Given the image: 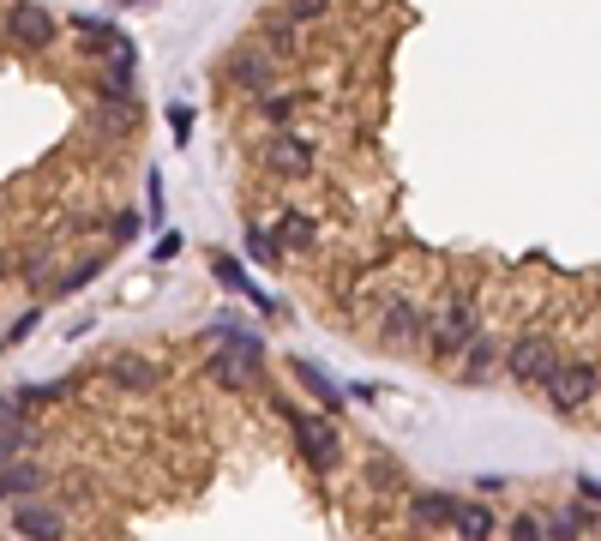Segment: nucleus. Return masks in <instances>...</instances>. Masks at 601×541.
<instances>
[{
    "label": "nucleus",
    "mask_w": 601,
    "mask_h": 541,
    "mask_svg": "<svg viewBox=\"0 0 601 541\" xmlns=\"http://www.w3.org/2000/svg\"><path fill=\"white\" fill-rule=\"evenodd\" d=\"M289 373H296V379H301V385H307V391H313V398H319V403H325V409H331V415H343V391H337V385H331V379H325V373H319V368H313V361H289Z\"/></svg>",
    "instance_id": "nucleus-19"
},
{
    "label": "nucleus",
    "mask_w": 601,
    "mask_h": 541,
    "mask_svg": "<svg viewBox=\"0 0 601 541\" xmlns=\"http://www.w3.org/2000/svg\"><path fill=\"white\" fill-rule=\"evenodd\" d=\"M0 500H7V488H0Z\"/></svg>",
    "instance_id": "nucleus-35"
},
{
    "label": "nucleus",
    "mask_w": 601,
    "mask_h": 541,
    "mask_svg": "<svg viewBox=\"0 0 601 541\" xmlns=\"http://www.w3.org/2000/svg\"><path fill=\"white\" fill-rule=\"evenodd\" d=\"M174 253H181V236H174V229H169V236H157V247H151V259H157V266H169Z\"/></svg>",
    "instance_id": "nucleus-30"
},
{
    "label": "nucleus",
    "mask_w": 601,
    "mask_h": 541,
    "mask_svg": "<svg viewBox=\"0 0 601 541\" xmlns=\"http://www.w3.org/2000/svg\"><path fill=\"white\" fill-rule=\"evenodd\" d=\"M42 481H49V463H24V458H12L7 470H0V488H7V500H37Z\"/></svg>",
    "instance_id": "nucleus-16"
},
{
    "label": "nucleus",
    "mask_w": 601,
    "mask_h": 541,
    "mask_svg": "<svg viewBox=\"0 0 601 541\" xmlns=\"http://www.w3.org/2000/svg\"><path fill=\"white\" fill-rule=\"evenodd\" d=\"M601 391V368L595 361H583V355H560V368H553V379L541 385V398H548L560 415H578L583 403H590Z\"/></svg>",
    "instance_id": "nucleus-3"
},
{
    "label": "nucleus",
    "mask_w": 601,
    "mask_h": 541,
    "mask_svg": "<svg viewBox=\"0 0 601 541\" xmlns=\"http://www.w3.org/2000/svg\"><path fill=\"white\" fill-rule=\"evenodd\" d=\"M139 229H151V223H144L139 211H121V217H114V223H109V236H114V241H133Z\"/></svg>",
    "instance_id": "nucleus-28"
},
{
    "label": "nucleus",
    "mask_w": 601,
    "mask_h": 541,
    "mask_svg": "<svg viewBox=\"0 0 601 541\" xmlns=\"http://www.w3.org/2000/svg\"><path fill=\"white\" fill-rule=\"evenodd\" d=\"M266 49H271V54H296V24H289V19L266 24Z\"/></svg>",
    "instance_id": "nucleus-24"
},
{
    "label": "nucleus",
    "mask_w": 601,
    "mask_h": 541,
    "mask_svg": "<svg viewBox=\"0 0 601 541\" xmlns=\"http://www.w3.org/2000/svg\"><path fill=\"white\" fill-rule=\"evenodd\" d=\"M451 530H458V541H493V530H500V518H493V505H458V523H451Z\"/></svg>",
    "instance_id": "nucleus-18"
},
{
    "label": "nucleus",
    "mask_w": 601,
    "mask_h": 541,
    "mask_svg": "<svg viewBox=\"0 0 601 541\" xmlns=\"http://www.w3.org/2000/svg\"><path fill=\"white\" fill-rule=\"evenodd\" d=\"M0 277H12V253H0Z\"/></svg>",
    "instance_id": "nucleus-33"
},
{
    "label": "nucleus",
    "mask_w": 601,
    "mask_h": 541,
    "mask_svg": "<svg viewBox=\"0 0 601 541\" xmlns=\"http://www.w3.org/2000/svg\"><path fill=\"white\" fill-rule=\"evenodd\" d=\"M97 271H102V259H79V266H72V271L61 277V283H54V295H72V289H84Z\"/></svg>",
    "instance_id": "nucleus-23"
},
{
    "label": "nucleus",
    "mask_w": 601,
    "mask_h": 541,
    "mask_svg": "<svg viewBox=\"0 0 601 541\" xmlns=\"http://www.w3.org/2000/svg\"><path fill=\"white\" fill-rule=\"evenodd\" d=\"M458 505L463 500H451V493H415V500H409V518H415L421 530H451V523H458Z\"/></svg>",
    "instance_id": "nucleus-14"
},
{
    "label": "nucleus",
    "mask_w": 601,
    "mask_h": 541,
    "mask_svg": "<svg viewBox=\"0 0 601 541\" xmlns=\"http://www.w3.org/2000/svg\"><path fill=\"white\" fill-rule=\"evenodd\" d=\"M102 379H109L114 391H157V379H163V368H157L151 355H114L109 368H102Z\"/></svg>",
    "instance_id": "nucleus-10"
},
{
    "label": "nucleus",
    "mask_w": 601,
    "mask_h": 541,
    "mask_svg": "<svg viewBox=\"0 0 601 541\" xmlns=\"http://www.w3.org/2000/svg\"><path fill=\"white\" fill-rule=\"evenodd\" d=\"M331 7H337V0H283V19L289 24H313V19H325Z\"/></svg>",
    "instance_id": "nucleus-22"
},
{
    "label": "nucleus",
    "mask_w": 601,
    "mask_h": 541,
    "mask_svg": "<svg viewBox=\"0 0 601 541\" xmlns=\"http://www.w3.org/2000/svg\"><path fill=\"white\" fill-rule=\"evenodd\" d=\"M511 541H548V530H541V518H535V511L511 518Z\"/></svg>",
    "instance_id": "nucleus-27"
},
{
    "label": "nucleus",
    "mask_w": 601,
    "mask_h": 541,
    "mask_svg": "<svg viewBox=\"0 0 601 541\" xmlns=\"http://www.w3.org/2000/svg\"><path fill=\"white\" fill-rule=\"evenodd\" d=\"M211 271H217V283H223V289H234L241 301H253L259 313H271V307H277V301L266 295V289H259L253 277H247V266H241L234 253H211Z\"/></svg>",
    "instance_id": "nucleus-12"
},
{
    "label": "nucleus",
    "mask_w": 601,
    "mask_h": 541,
    "mask_svg": "<svg viewBox=\"0 0 601 541\" xmlns=\"http://www.w3.org/2000/svg\"><path fill=\"white\" fill-rule=\"evenodd\" d=\"M475 338H481V319H475V301H469V295H451L445 307H433V313L421 319V343H428L439 361L463 355Z\"/></svg>",
    "instance_id": "nucleus-2"
},
{
    "label": "nucleus",
    "mask_w": 601,
    "mask_h": 541,
    "mask_svg": "<svg viewBox=\"0 0 601 541\" xmlns=\"http://www.w3.org/2000/svg\"><path fill=\"white\" fill-rule=\"evenodd\" d=\"M37 319H42L37 307H31V313H19V325L7 331V343H24V338H31V331H37Z\"/></svg>",
    "instance_id": "nucleus-32"
},
{
    "label": "nucleus",
    "mask_w": 601,
    "mask_h": 541,
    "mask_svg": "<svg viewBox=\"0 0 601 541\" xmlns=\"http://www.w3.org/2000/svg\"><path fill=\"white\" fill-rule=\"evenodd\" d=\"M458 361H463V368H458L463 385H481V379H493V373L505 368V355H500V343H493V338H475Z\"/></svg>",
    "instance_id": "nucleus-13"
},
{
    "label": "nucleus",
    "mask_w": 601,
    "mask_h": 541,
    "mask_svg": "<svg viewBox=\"0 0 601 541\" xmlns=\"http://www.w3.org/2000/svg\"><path fill=\"white\" fill-rule=\"evenodd\" d=\"M144 223H151V229L163 223V174H157V169H151V217H144Z\"/></svg>",
    "instance_id": "nucleus-31"
},
{
    "label": "nucleus",
    "mask_w": 601,
    "mask_h": 541,
    "mask_svg": "<svg viewBox=\"0 0 601 541\" xmlns=\"http://www.w3.org/2000/svg\"><path fill=\"white\" fill-rule=\"evenodd\" d=\"M421 319H428V313H415V301L385 295V301H379V338H385V343H409V338H421Z\"/></svg>",
    "instance_id": "nucleus-11"
},
{
    "label": "nucleus",
    "mask_w": 601,
    "mask_h": 541,
    "mask_svg": "<svg viewBox=\"0 0 601 541\" xmlns=\"http://www.w3.org/2000/svg\"><path fill=\"white\" fill-rule=\"evenodd\" d=\"M553 368H560V349H553L548 331H523V338L505 349V373H511V385H523V391H541L553 379Z\"/></svg>",
    "instance_id": "nucleus-4"
},
{
    "label": "nucleus",
    "mask_w": 601,
    "mask_h": 541,
    "mask_svg": "<svg viewBox=\"0 0 601 541\" xmlns=\"http://www.w3.org/2000/svg\"><path fill=\"white\" fill-rule=\"evenodd\" d=\"M241 241H247V253H253L266 271H271V266H283V247H277V241H271L259 223H247V229H241Z\"/></svg>",
    "instance_id": "nucleus-21"
},
{
    "label": "nucleus",
    "mask_w": 601,
    "mask_h": 541,
    "mask_svg": "<svg viewBox=\"0 0 601 541\" xmlns=\"http://www.w3.org/2000/svg\"><path fill=\"white\" fill-rule=\"evenodd\" d=\"M277 247H283V253H313V247H319V223L307 211H283V217H277Z\"/></svg>",
    "instance_id": "nucleus-15"
},
{
    "label": "nucleus",
    "mask_w": 601,
    "mask_h": 541,
    "mask_svg": "<svg viewBox=\"0 0 601 541\" xmlns=\"http://www.w3.org/2000/svg\"><path fill=\"white\" fill-rule=\"evenodd\" d=\"M19 451H24V428H0V470H7Z\"/></svg>",
    "instance_id": "nucleus-29"
},
{
    "label": "nucleus",
    "mask_w": 601,
    "mask_h": 541,
    "mask_svg": "<svg viewBox=\"0 0 601 541\" xmlns=\"http://www.w3.org/2000/svg\"><path fill=\"white\" fill-rule=\"evenodd\" d=\"M229 84H234V91H247V97H271V84H277V54L259 49V42H253V49H241V54L229 61Z\"/></svg>",
    "instance_id": "nucleus-7"
},
{
    "label": "nucleus",
    "mask_w": 601,
    "mask_h": 541,
    "mask_svg": "<svg viewBox=\"0 0 601 541\" xmlns=\"http://www.w3.org/2000/svg\"><path fill=\"white\" fill-rule=\"evenodd\" d=\"M277 415L289 421V440H296L301 463L313 475H331L337 463H343V433H337L331 415H319V409H301V403H277Z\"/></svg>",
    "instance_id": "nucleus-1"
},
{
    "label": "nucleus",
    "mask_w": 601,
    "mask_h": 541,
    "mask_svg": "<svg viewBox=\"0 0 601 541\" xmlns=\"http://www.w3.org/2000/svg\"><path fill=\"white\" fill-rule=\"evenodd\" d=\"M169 127H174V144H193V109L187 102H169Z\"/></svg>",
    "instance_id": "nucleus-25"
},
{
    "label": "nucleus",
    "mask_w": 601,
    "mask_h": 541,
    "mask_svg": "<svg viewBox=\"0 0 601 541\" xmlns=\"http://www.w3.org/2000/svg\"><path fill=\"white\" fill-rule=\"evenodd\" d=\"M259 114H266V121H289V114H296V97H283V91L259 97Z\"/></svg>",
    "instance_id": "nucleus-26"
},
{
    "label": "nucleus",
    "mask_w": 601,
    "mask_h": 541,
    "mask_svg": "<svg viewBox=\"0 0 601 541\" xmlns=\"http://www.w3.org/2000/svg\"><path fill=\"white\" fill-rule=\"evenodd\" d=\"M541 530H548V541H583L590 511H583V505H548V511H541Z\"/></svg>",
    "instance_id": "nucleus-17"
},
{
    "label": "nucleus",
    "mask_w": 601,
    "mask_h": 541,
    "mask_svg": "<svg viewBox=\"0 0 601 541\" xmlns=\"http://www.w3.org/2000/svg\"><path fill=\"white\" fill-rule=\"evenodd\" d=\"M266 169H271V174H283V181H301V174H313V144L296 139V133L283 127V133H277V139L266 144Z\"/></svg>",
    "instance_id": "nucleus-9"
},
{
    "label": "nucleus",
    "mask_w": 601,
    "mask_h": 541,
    "mask_svg": "<svg viewBox=\"0 0 601 541\" xmlns=\"http://www.w3.org/2000/svg\"><path fill=\"white\" fill-rule=\"evenodd\" d=\"M12 530L24 541H61L67 535V511L49 500H12Z\"/></svg>",
    "instance_id": "nucleus-8"
},
{
    "label": "nucleus",
    "mask_w": 601,
    "mask_h": 541,
    "mask_svg": "<svg viewBox=\"0 0 601 541\" xmlns=\"http://www.w3.org/2000/svg\"><path fill=\"white\" fill-rule=\"evenodd\" d=\"M114 7H151V0H114Z\"/></svg>",
    "instance_id": "nucleus-34"
},
{
    "label": "nucleus",
    "mask_w": 601,
    "mask_h": 541,
    "mask_svg": "<svg viewBox=\"0 0 601 541\" xmlns=\"http://www.w3.org/2000/svg\"><path fill=\"white\" fill-rule=\"evenodd\" d=\"M0 31L19 42V49H49V42L61 37V19H54L42 0H12L7 19H0Z\"/></svg>",
    "instance_id": "nucleus-6"
},
{
    "label": "nucleus",
    "mask_w": 601,
    "mask_h": 541,
    "mask_svg": "<svg viewBox=\"0 0 601 541\" xmlns=\"http://www.w3.org/2000/svg\"><path fill=\"white\" fill-rule=\"evenodd\" d=\"M97 102H139V42L133 37L97 61Z\"/></svg>",
    "instance_id": "nucleus-5"
},
{
    "label": "nucleus",
    "mask_w": 601,
    "mask_h": 541,
    "mask_svg": "<svg viewBox=\"0 0 601 541\" xmlns=\"http://www.w3.org/2000/svg\"><path fill=\"white\" fill-rule=\"evenodd\" d=\"M72 31H84L91 54H109V49H121V42H127L121 24H114V19H91V12H84V19H72Z\"/></svg>",
    "instance_id": "nucleus-20"
}]
</instances>
